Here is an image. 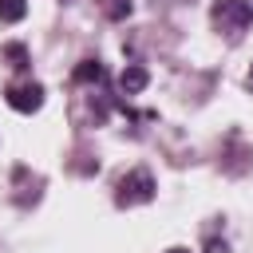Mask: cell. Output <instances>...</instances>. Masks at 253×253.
<instances>
[{
  "label": "cell",
  "mask_w": 253,
  "mask_h": 253,
  "mask_svg": "<svg viewBox=\"0 0 253 253\" xmlns=\"http://www.w3.org/2000/svg\"><path fill=\"white\" fill-rule=\"evenodd\" d=\"M154 174L146 166H134L126 170L119 182H115V206L119 210H130V206H142V202H154Z\"/></svg>",
  "instance_id": "1"
},
{
  "label": "cell",
  "mask_w": 253,
  "mask_h": 253,
  "mask_svg": "<svg viewBox=\"0 0 253 253\" xmlns=\"http://www.w3.org/2000/svg\"><path fill=\"white\" fill-rule=\"evenodd\" d=\"M253 24V4L249 0H217L213 4V28L225 36H241Z\"/></svg>",
  "instance_id": "2"
},
{
  "label": "cell",
  "mask_w": 253,
  "mask_h": 253,
  "mask_svg": "<svg viewBox=\"0 0 253 253\" xmlns=\"http://www.w3.org/2000/svg\"><path fill=\"white\" fill-rule=\"evenodd\" d=\"M4 99H8V107H12V111L32 115V111H40V107H43V87H40L36 79H16V83H8Z\"/></svg>",
  "instance_id": "3"
},
{
  "label": "cell",
  "mask_w": 253,
  "mask_h": 253,
  "mask_svg": "<svg viewBox=\"0 0 253 253\" xmlns=\"http://www.w3.org/2000/svg\"><path fill=\"white\" fill-rule=\"evenodd\" d=\"M103 79H107V71H103L99 59H83V63L71 71V83H75V87H83V83H103Z\"/></svg>",
  "instance_id": "4"
},
{
  "label": "cell",
  "mask_w": 253,
  "mask_h": 253,
  "mask_svg": "<svg viewBox=\"0 0 253 253\" xmlns=\"http://www.w3.org/2000/svg\"><path fill=\"white\" fill-rule=\"evenodd\" d=\"M146 83H150V75H146V67H138V63H130V67L119 75V87H123V95H138Z\"/></svg>",
  "instance_id": "5"
},
{
  "label": "cell",
  "mask_w": 253,
  "mask_h": 253,
  "mask_svg": "<svg viewBox=\"0 0 253 253\" xmlns=\"http://www.w3.org/2000/svg\"><path fill=\"white\" fill-rule=\"evenodd\" d=\"M28 16V0H0V24H20Z\"/></svg>",
  "instance_id": "6"
},
{
  "label": "cell",
  "mask_w": 253,
  "mask_h": 253,
  "mask_svg": "<svg viewBox=\"0 0 253 253\" xmlns=\"http://www.w3.org/2000/svg\"><path fill=\"white\" fill-rule=\"evenodd\" d=\"M4 55H8V63L16 71H28V47L24 43H4Z\"/></svg>",
  "instance_id": "7"
},
{
  "label": "cell",
  "mask_w": 253,
  "mask_h": 253,
  "mask_svg": "<svg viewBox=\"0 0 253 253\" xmlns=\"http://www.w3.org/2000/svg\"><path fill=\"white\" fill-rule=\"evenodd\" d=\"M107 16L111 20H126L130 16V0H107Z\"/></svg>",
  "instance_id": "8"
},
{
  "label": "cell",
  "mask_w": 253,
  "mask_h": 253,
  "mask_svg": "<svg viewBox=\"0 0 253 253\" xmlns=\"http://www.w3.org/2000/svg\"><path fill=\"white\" fill-rule=\"evenodd\" d=\"M16 178H20V182H24V190H28V170H24V166H16ZM32 194L40 198V182H32ZM28 202H32V198H28V194H20V206H28Z\"/></svg>",
  "instance_id": "9"
},
{
  "label": "cell",
  "mask_w": 253,
  "mask_h": 253,
  "mask_svg": "<svg viewBox=\"0 0 253 253\" xmlns=\"http://www.w3.org/2000/svg\"><path fill=\"white\" fill-rule=\"evenodd\" d=\"M206 253H229V245L217 241V237H206Z\"/></svg>",
  "instance_id": "10"
},
{
  "label": "cell",
  "mask_w": 253,
  "mask_h": 253,
  "mask_svg": "<svg viewBox=\"0 0 253 253\" xmlns=\"http://www.w3.org/2000/svg\"><path fill=\"white\" fill-rule=\"evenodd\" d=\"M249 91H253V67H249Z\"/></svg>",
  "instance_id": "11"
},
{
  "label": "cell",
  "mask_w": 253,
  "mask_h": 253,
  "mask_svg": "<svg viewBox=\"0 0 253 253\" xmlns=\"http://www.w3.org/2000/svg\"><path fill=\"white\" fill-rule=\"evenodd\" d=\"M166 253H186V249H166Z\"/></svg>",
  "instance_id": "12"
}]
</instances>
